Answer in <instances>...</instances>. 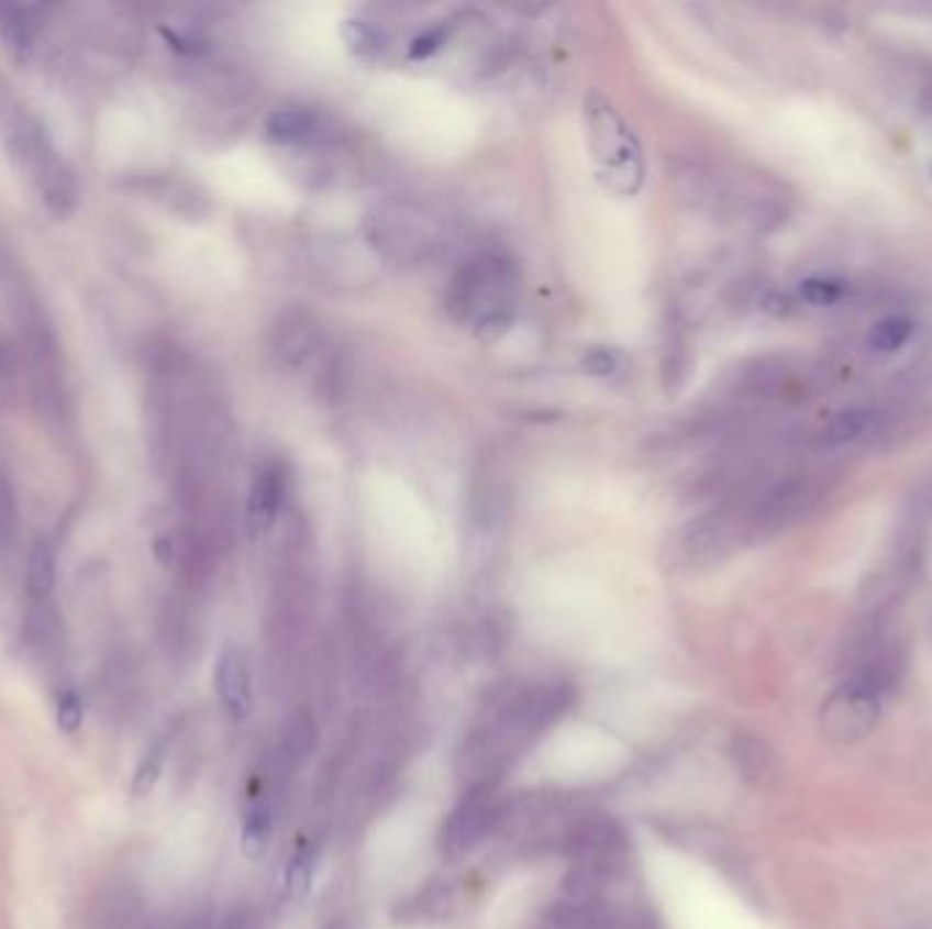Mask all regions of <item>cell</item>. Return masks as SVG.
I'll return each mask as SVG.
<instances>
[{"label":"cell","mask_w":932,"mask_h":929,"mask_svg":"<svg viewBox=\"0 0 932 929\" xmlns=\"http://www.w3.org/2000/svg\"><path fill=\"white\" fill-rule=\"evenodd\" d=\"M314 742H317V728H314V722H311V717L309 715L295 717L292 726H289V733H287L289 755L303 757L306 752L314 746Z\"/></svg>","instance_id":"obj_20"},{"label":"cell","mask_w":932,"mask_h":929,"mask_svg":"<svg viewBox=\"0 0 932 929\" xmlns=\"http://www.w3.org/2000/svg\"><path fill=\"white\" fill-rule=\"evenodd\" d=\"M515 303V270L508 256L480 251L462 262L447 284L445 306L456 322L497 335L510 324Z\"/></svg>","instance_id":"obj_1"},{"label":"cell","mask_w":932,"mask_h":929,"mask_svg":"<svg viewBox=\"0 0 932 929\" xmlns=\"http://www.w3.org/2000/svg\"><path fill=\"white\" fill-rule=\"evenodd\" d=\"M731 761L736 772L755 788H775L783 779L780 757L764 739L753 733H739L731 742Z\"/></svg>","instance_id":"obj_9"},{"label":"cell","mask_w":932,"mask_h":929,"mask_svg":"<svg viewBox=\"0 0 932 929\" xmlns=\"http://www.w3.org/2000/svg\"><path fill=\"white\" fill-rule=\"evenodd\" d=\"M878 722V695L856 682L834 689L821 709V731L834 744H854L865 739Z\"/></svg>","instance_id":"obj_5"},{"label":"cell","mask_w":932,"mask_h":929,"mask_svg":"<svg viewBox=\"0 0 932 929\" xmlns=\"http://www.w3.org/2000/svg\"><path fill=\"white\" fill-rule=\"evenodd\" d=\"M311 875H314V856H311L309 848H300V851L292 856V862H289L287 877H284L289 897L295 899L306 897L311 888Z\"/></svg>","instance_id":"obj_18"},{"label":"cell","mask_w":932,"mask_h":929,"mask_svg":"<svg viewBox=\"0 0 932 929\" xmlns=\"http://www.w3.org/2000/svg\"><path fill=\"white\" fill-rule=\"evenodd\" d=\"M85 722V700L79 695V689L68 687L60 693L58 706H55V726L60 733H77Z\"/></svg>","instance_id":"obj_17"},{"label":"cell","mask_w":932,"mask_h":929,"mask_svg":"<svg viewBox=\"0 0 932 929\" xmlns=\"http://www.w3.org/2000/svg\"><path fill=\"white\" fill-rule=\"evenodd\" d=\"M0 36H3L11 53L25 55L33 47V36H36L31 11L20 9V5H0Z\"/></svg>","instance_id":"obj_13"},{"label":"cell","mask_w":932,"mask_h":929,"mask_svg":"<svg viewBox=\"0 0 932 929\" xmlns=\"http://www.w3.org/2000/svg\"><path fill=\"white\" fill-rule=\"evenodd\" d=\"M913 333V322L908 317H886L875 322L867 333V346L875 355H891L908 344Z\"/></svg>","instance_id":"obj_14"},{"label":"cell","mask_w":932,"mask_h":929,"mask_svg":"<svg viewBox=\"0 0 932 929\" xmlns=\"http://www.w3.org/2000/svg\"><path fill=\"white\" fill-rule=\"evenodd\" d=\"M584 366L589 368V374L611 376L613 372H617V355L608 350H592L587 361H584Z\"/></svg>","instance_id":"obj_22"},{"label":"cell","mask_w":932,"mask_h":929,"mask_svg":"<svg viewBox=\"0 0 932 929\" xmlns=\"http://www.w3.org/2000/svg\"><path fill=\"white\" fill-rule=\"evenodd\" d=\"M325 350V333L320 328V319L311 317L309 311H287L273 322L270 341V363L281 374H298L317 361Z\"/></svg>","instance_id":"obj_4"},{"label":"cell","mask_w":932,"mask_h":929,"mask_svg":"<svg viewBox=\"0 0 932 929\" xmlns=\"http://www.w3.org/2000/svg\"><path fill=\"white\" fill-rule=\"evenodd\" d=\"M584 134L598 178L608 191L633 197L644 186V153L622 112L602 93H589L584 104Z\"/></svg>","instance_id":"obj_2"},{"label":"cell","mask_w":932,"mask_h":929,"mask_svg":"<svg viewBox=\"0 0 932 929\" xmlns=\"http://www.w3.org/2000/svg\"><path fill=\"white\" fill-rule=\"evenodd\" d=\"M878 418L880 414L867 407L843 409V412L834 414L829 423H823L821 429L816 431V436H812V447L821 450V453H832V450L845 447V444L859 442V439L873 434Z\"/></svg>","instance_id":"obj_11"},{"label":"cell","mask_w":932,"mask_h":929,"mask_svg":"<svg viewBox=\"0 0 932 929\" xmlns=\"http://www.w3.org/2000/svg\"><path fill=\"white\" fill-rule=\"evenodd\" d=\"M213 684L226 715L232 720H246L248 711H252V679H248V665L241 649L226 646L219 654Z\"/></svg>","instance_id":"obj_8"},{"label":"cell","mask_w":932,"mask_h":929,"mask_svg":"<svg viewBox=\"0 0 932 929\" xmlns=\"http://www.w3.org/2000/svg\"><path fill=\"white\" fill-rule=\"evenodd\" d=\"M273 837V812L270 807L257 805L243 820L241 845L248 859H263Z\"/></svg>","instance_id":"obj_15"},{"label":"cell","mask_w":932,"mask_h":929,"mask_svg":"<svg viewBox=\"0 0 932 929\" xmlns=\"http://www.w3.org/2000/svg\"><path fill=\"white\" fill-rule=\"evenodd\" d=\"M497 818L491 801H488V788L486 785H477L469 790V796L464 799V805L453 812L451 823H447L445 845L451 848V853L466 851L471 842H477L482 837V831L491 826V820Z\"/></svg>","instance_id":"obj_10"},{"label":"cell","mask_w":932,"mask_h":929,"mask_svg":"<svg viewBox=\"0 0 932 929\" xmlns=\"http://www.w3.org/2000/svg\"><path fill=\"white\" fill-rule=\"evenodd\" d=\"M55 578H58V554L49 540H38L27 556V591L33 600L44 602L55 589Z\"/></svg>","instance_id":"obj_12"},{"label":"cell","mask_w":932,"mask_h":929,"mask_svg":"<svg viewBox=\"0 0 932 929\" xmlns=\"http://www.w3.org/2000/svg\"><path fill=\"white\" fill-rule=\"evenodd\" d=\"M284 494H287V472H284L278 461H265L257 475H254L246 505L248 532L254 538L270 532V527L276 523L278 512L284 507Z\"/></svg>","instance_id":"obj_6"},{"label":"cell","mask_w":932,"mask_h":929,"mask_svg":"<svg viewBox=\"0 0 932 929\" xmlns=\"http://www.w3.org/2000/svg\"><path fill=\"white\" fill-rule=\"evenodd\" d=\"M267 140L281 147H322L333 140L331 125L322 121L314 110L303 107H281L265 123Z\"/></svg>","instance_id":"obj_7"},{"label":"cell","mask_w":932,"mask_h":929,"mask_svg":"<svg viewBox=\"0 0 932 929\" xmlns=\"http://www.w3.org/2000/svg\"><path fill=\"white\" fill-rule=\"evenodd\" d=\"M11 527H14V496L5 477L0 475V534H9Z\"/></svg>","instance_id":"obj_21"},{"label":"cell","mask_w":932,"mask_h":929,"mask_svg":"<svg viewBox=\"0 0 932 929\" xmlns=\"http://www.w3.org/2000/svg\"><path fill=\"white\" fill-rule=\"evenodd\" d=\"M164 761H167V744L156 742L151 750L142 755V761L136 763L134 777H132V796L134 799H145L151 796V790L156 788L158 777L164 772Z\"/></svg>","instance_id":"obj_16"},{"label":"cell","mask_w":932,"mask_h":929,"mask_svg":"<svg viewBox=\"0 0 932 929\" xmlns=\"http://www.w3.org/2000/svg\"><path fill=\"white\" fill-rule=\"evenodd\" d=\"M843 284L834 281V278H807V281H801L799 287V298L805 300V303L818 306V309H823V306H834L840 298H843Z\"/></svg>","instance_id":"obj_19"},{"label":"cell","mask_w":932,"mask_h":929,"mask_svg":"<svg viewBox=\"0 0 932 929\" xmlns=\"http://www.w3.org/2000/svg\"><path fill=\"white\" fill-rule=\"evenodd\" d=\"M368 237L388 259L420 262L442 243V221L414 204H390L371 219Z\"/></svg>","instance_id":"obj_3"}]
</instances>
